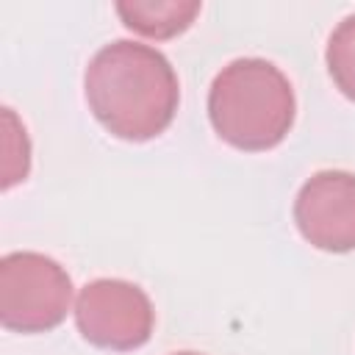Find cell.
Segmentation results:
<instances>
[{"mask_svg": "<svg viewBox=\"0 0 355 355\" xmlns=\"http://www.w3.org/2000/svg\"><path fill=\"white\" fill-rule=\"evenodd\" d=\"M83 94L94 119L122 141L161 136L180 105V83L169 58L130 39H116L92 55Z\"/></svg>", "mask_w": 355, "mask_h": 355, "instance_id": "6da1fadb", "label": "cell"}, {"mask_svg": "<svg viewBox=\"0 0 355 355\" xmlns=\"http://www.w3.org/2000/svg\"><path fill=\"white\" fill-rule=\"evenodd\" d=\"M297 114L288 78L266 58H236L208 89V119L222 141L244 153L277 147Z\"/></svg>", "mask_w": 355, "mask_h": 355, "instance_id": "7a4b0ae2", "label": "cell"}, {"mask_svg": "<svg viewBox=\"0 0 355 355\" xmlns=\"http://www.w3.org/2000/svg\"><path fill=\"white\" fill-rule=\"evenodd\" d=\"M72 308L67 269L42 252H8L0 258V324L11 333H47Z\"/></svg>", "mask_w": 355, "mask_h": 355, "instance_id": "3957f363", "label": "cell"}, {"mask_svg": "<svg viewBox=\"0 0 355 355\" xmlns=\"http://www.w3.org/2000/svg\"><path fill=\"white\" fill-rule=\"evenodd\" d=\"M78 333L114 352H130L150 341L155 327V308L147 291L130 280L97 277L78 291L75 300Z\"/></svg>", "mask_w": 355, "mask_h": 355, "instance_id": "277c9868", "label": "cell"}, {"mask_svg": "<svg viewBox=\"0 0 355 355\" xmlns=\"http://www.w3.org/2000/svg\"><path fill=\"white\" fill-rule=\"evenodd\" d=\"M300 236L324 252L355 250V175L322 169L311 175L294 197Z\"/></svg>", "mask_w": 355, "mask_h": 355, "instance_id": "5b68a950", "label": "cell"}, {"mask_svg": "<svg viewBox=\"0 0 355 355\" xmlns=\"http://www.w3.org/2000/svg\"><path fill=\"white\" fill-rule=\"evenodd\" d=\"M122 25L139 36L164 42L189 31L202 11L200 0H119L114 6Z\"/></svg>", "mask_w": 355, "mask_h": 355, "instance_id": "8992f818", "label": "cell"}, {"mask_svg": "<svg viewBox=\"0 0 355 355\" xmlns=\"http://www.w3.org/2000/svg\"><path fill=\"white\" fill-rule=\"evenodd\" d=\"M324 61H327V72L336 83V89L355 103V14L344 17L330 39H327V50H324Z\"/></svg>", "mask_w": 355, "mask_h": 355, "instance_id": "52a82bcc", "label": "cell"}, {"mask_svg": "<svg viewBox=\"0 0 355 355\" xmlns=\"http://www.w3.org/2000/svg\"><path fill=\"white\" fill-rule=\"evenodd\" d=\"M3 189H11L31 172V141L11 108H3Z\"/></svg>", "mask_w": 355, "mask_h": 355, "instance_id": "ba28073f", "label": "cell"}, {"mask_svg": "<svg viewBox=\"0 0 355 355\" xmlns=\"http://www.w3.org/2000/svg\"><path fill=\"white\" fill-rule=\"evenodd\" d=\"M172 355H202V352H194V349H183V352H172Z\"/></svg>", "mask_w": 355, "mask_h": 355, "instance_id": "9c48e42d", "label": "cell"}]
</instances>
